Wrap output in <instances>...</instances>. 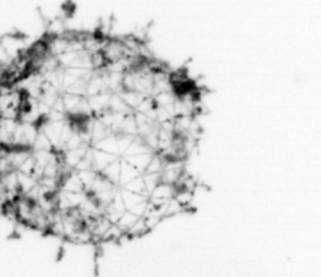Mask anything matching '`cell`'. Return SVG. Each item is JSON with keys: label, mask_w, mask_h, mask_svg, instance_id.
Wrapping results in <instances>:
<instances>
[{"label": "cell", "mask_w": 321, "mask_h": 277, "mask_svg": "<svg viewBox=\"0 0 321 277\" xmlns=\"http://www.w3.org/2000/svg\"><path fill=\"white\" fill-rule=\"evenodd\" d=\"M110 95L111 93L107 92V93H101V94H96L92 96H86L89 107H91L93 116L97 117L99 115L104 113V111H107Z\"/></svg>", "instance_id": "1"}, {"label": "cell", "mask_w": 321, "mask_h": 277, "mask_svg": "<svg viewBox=\"0 0 321 277\" xmlns=\"http://www.w3.org/2000/svg\"><path fill=\"white\" fill-rule=\"evenodd\" d=\"M60 189L68 193H85L84 186L79 179L77 172L72 171L60 180Z\"/></svg>", "instance_id": "2"}, {"label": "cell", "mask_w": 321, "mask_h": 277, "mask_svg": "<svg viewBox=\"0 0 321 277\" xmlns=\"http://www.w3.org/2000/svg\"><path fill=\"white\" fill-rule=\"evenodd\" d=\"M93 147L96 150L103 151V152L114 154V156L120 157V150H118V144H117V137L116 134H110L107 137H104L103 139L99 140V142L95 143Z\"/></svg>", "instance_id": "3"}, {"label": "cell", "mask_w": 321, "mask_h": 277, "mask_svg": "<svg viewBox=\"0 0 321 277\" xmlns=\"http://www.w3.org/2000/svg\"><path fill=\"white\" fill-rule=\"evenodd\" d=\"M117 159H120V157L103 152V151L96 150L93 147V163H94V170L96 172H101L103 168H106L108 165Z\"/></svg>", "instance_id": "4"}, {"label": "cell", "mask_w": 321, "mask_h": 277, "mask_svg": "<svg viewBox=\"0 0 321 277\" xmlns=\"http://www.w3.org/2000/svg\"><path fill=\"white\" fill-rule=\"evenodd\" d=\"M153 152H149V153H142V154H137V156H130V157H123L122 159H124L125 161L136 168L137 171L139 172L140 174H143L144 172L146 171L147 165H149L151 158L153 156Z\"/></svg>", "instance_id": "5"}, {"label": "cell", "mask_w": 321, "mask_h": 277, "mask_svg": "<svg viewBox=\"0 0 321 277\" xmlns=\"http://www.w3.org/2000/svg\"><path fill=\"white\" fill-rule=\"evenodd\" d=\"M107 110L111 111V113L124 114V115L133 113V110L130 109L128 104L124 102V100L122 99V96L118 94V93H111Z\"/></svg>", "instance_id": "6"}, {"label": "cell", "mask_w": 321, "mask_h": 277, "mask_svg": "<svg viewBox=\"0 0 321 277\" xmlns=\"http://www.w3.org/2000/svg\"><path fill=\"white\" fill-rule=\"evenodd\" d=\"M175 188L173 185H168V183L160 182L158 185L152 193L150 194L149 199L153 200H160V201H168L174 197Z\"/></svg>", "instance_id": "7"}, {"label": "cell", "mask_w": 321, "mask_h": 277, "mask_svg": "<svg viewBox=\"0 0 321 277\" xmlns=\"http://www.w3.org/2000/svg\"><path fill=\"white\" fill-rule=\"evenodd\" d=\"M139 175H142L135 167L131 166L128 161L121 158V172H120V181H118V187L127 185L128 182L132 181L133 179L138 178Z\"/></svg>", "instance_id": "8"}, {"label": "cell", "mask_w": 321, "mask_h": 277, "mask_svg": "<svg viewBox=\"0 0 321 277\" xmlns=\"http://www.w3.org/2000/svg\"><path fill=\"white\" fill-rule=\"evenodd\" d=\"M120 192L122 194V197H123L124 206L127 210H132L133 208L138 206V204L145 202V201L149 200V197L145 195H140V194L131 193L129 190H125L123 188H120Z\"/></svg>", "instance_id": "9"}, {"label": "cell", "mask_w": 321, "mask_h": 277, "mask_svg": "<svg viewBox=\"0 0 321 277\" xmlns=\"http://www.w3.org/2000/svg\"><path fill=\"white\" fill-rule=\"evenodd\" d=\"M114 188H117V186L114 185L113 182H110L107 178H104L101 173H97L96 179L92 185V188L87 194L88 195H95V194L106 192V190H110Z\"/></svg>", "instance_id": "10"}, {"label": "cell", "mask_w": 321, "mask_h": 277, "mask_svg": "<svg viewBox=\"0 0 321 277\" xmlns=\"http://www.w3.org/2000/svg\"><path fill=\"white\" fill-rule=\"evenodd\" d=\"M120 172H121V158L120 159L113 161V163L108 165L106 168L99 173L102 174L104 178H107L110 182L118 187V181H120Z\"/></svg>", "instance_id": "11"}, {"label": "cell", "mask_w": 321, "mask_h": 277, "mask_svg": "<svg viewBox=\"0 0 321 277\" xmlns=\"http://www.w3.org/2000/svg\"><path fill=\"white\" fill-rule=\"evenodd\" d=\"M139 218L140 217H138V216H136L135 214H132L131 211L125 210L123 214L121 215V217L118 218V221L115 223V224H116L118 228H120L122 231L125 233L130 228H131L133 224H135L137 221H138Z\"/></svg>", "instance_id": "12"}, {"label": "cell", "mask_w": 321, "mask_h": 277, "mask_svg": "<svg viewBox=\"0 0 321 277\" xmlns=\"http://www.w3.org/2000/svg\"><path fill=\"white\" fill-rule=\"evenodd\" d=\"M75 172H77L79 179H80L82 186H84L85 193L87 194L89 190H91L93 182H94V180L96 179L99 172H96L94 170H85V171H75Z\"/></svg>", "instance_id": "13"}, {"label": "cell", "mask_w": 321, "mask_h": 277, "mask_svg": "<svg viewBox=\"0 0 321 277\" xmlns=\"http://www.w3.org/2000/svg\"><path fill=\"white\" fill-rule=\"evenodd\" d=\"M125 237V233L118 228L116 224H111L103 236L101 237L100 242H120Z\"/></svg>", "instance_id": "14"}, {"label": "cell", "mask_w": 321, "mask_h": 277, "mask_svg": "<svg viewBox=\"0 0 321 277\" xmlns=\"http://www.w3.org/2000/svg\"><path fill=\"white\" fill-rule=\"evenodd\" d=\"M121 188H123L125 190H129V192H131V193H136V194H140V195L147 196L145 185H144V180H143L142 175H139L138 178L133 179L132 181L128 182L127 185L122 186ZM147 197H149V196H147Z\"/></svg>", "instance_id": "15"}, {"label": "cell", "mask_w": 321, "mask_h": 277, "mask_svg": "<svg viewBox=\"0 0 321 277\" xmlns=\"http://www.w3.org/2000/svg\"><path fill=\"white\" fill-rule=\"evenodd\" d=\"M144 185H145L146 194L147 196H150V194L153 192L154 188L161 182V175L160 173H144L142 174Z\"/></svg>", "instance_id": "16"}, {"label": "cell", "mask_w": 321, "mask_h": 277, "mask_svg": "<svg viewBox=\"0 0 321 277\" xmlns=\"http://www.w3.org/2000/svg\"><path fill=\"white\" fill-rule=\"evenodd\" d=\"M53 150V147L50 143L49 138L46 137L44 132H43L41 129H39L37 137H36L34 144H32L31 151H51Z\"/></svg>", "instance_id": "17"}, {"label": "cell", "mask_w": 321, "mask_h": 277, "mask_svg": "<svg viewBox=\"0 0 321 277\" xmlns=\"http://www.w3.org/2000/svg\"><path fill=\"white\" fill-rule=\"evenodd\" d=\"M149 232V230L146 229L145 224H144V221L143 218L140 217L138 221H137L135 224H133L131 228H130L127 232H125V235H127L128 238H138V237H143L144 235H146V233Z\"/></svg>", "instance_id": "18"}, {"label": "cell", "mask_w": 321, "mask_h": 277, "mask_svg": "<svg viewBox=\"0 0 321 277\" xmlns=\"http://www.w3.org/2000/svg\"><path fill=\"white\" fill-rule=\"evenodd\" d=\"M165 161L160 157L159 153H154L152 158H151L149 165H147L146 171L144 173H161L162 170H164ZM143 173V174H144Z\"/></svg>", "instance_id": "19"}, {"label": "cell", "mask_w": 321, "mask_h": 277, "mask_svg": "<svg viewBox=\"0 0 321 277\" xmlns=\"http://www.w3.org/2000/svg\"><path fill=\"white\" fill-rule=\"evenodd\" d=\"M183 211H186V209L183 208L181 204H180L178 201L174 199V197H173V199L169 200L167 202V204H166L164 218L172 217V216L181 214V212H183Z\"/></svg>", "instance_id": "20"}, {"label": "cell", "mask_w": 321, "mask_h": 277, "mask_svg": "<svg viewBox=\"0 0 321 277\" xmlns=\"http://www.w3.org/2000/svg\"><path fill=\"white\" fill-rule=\"evenodd\" d=\"M194 197V193L189 192V190H185V189H179L176 190L174 194V199L178 201V202L181 204V206L187 209L190 203H192Z\"/></svg>", "instance_id": "21"}, {"label": "cell", "mask_w": 321, "mask_h": 277, "mask_svg": "<svg viewBox=\"0 0 321 277\" xmlns=\"http://www.w3.org/2000/svg\"><path fill=\"white\" fill-rule=\"evenodd\" d=\"M142 218L144 221V224H145V226H146V229L149 230V232L152 231L154 228H157L158 224H159L162 219H164V218L159 217V216H152V215H146Z\"/></svg>", "instance_id": "22"}]
</instances>
